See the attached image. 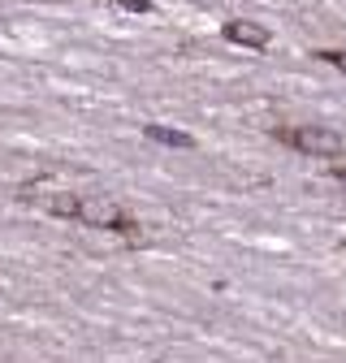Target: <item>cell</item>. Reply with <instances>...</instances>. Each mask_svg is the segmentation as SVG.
<instances>
[{
    "mask_svg": "<svg viewBox=\"0 0 346 363\" xmlns=\"http://www.w3.org/2000/svg\"><path fill=\"white\" fill-rule=\"evenodd\" d=\"M121 9H130V13H147L152 5H147V0H121Z\"/></svg>",
    "mask_w": 346,
    "mask_h": 363,
    "instance_id": "obj_5",
    "label": "cell"
},
{
    "mask_svg": "<svg viewBox=\"0 0 346 363\" xmlns=\"http://www.w3.org/2000/svg\"><path fill=\"white\" fill-rule=\"evenodd\" d=\"M147 139L152 143H164V147H195V139L191 134H182V130H169V125H147Z\"/></svg>",
    "mask_w": 346,
    "mask_h": 363,
    "instance_id": "obj_4",
    "label": "cell"
},
{
    "mask_svg": "<svg viewBox=\"0 0 346 363\" xmlns=\"http://www.w3.org/2000/svg\"><path fill=\"white\" fill-rule=\"evenodd\" d=\"M342 182H346V173H342Z\"/></svg>",
    "mask_w": 346,
    "mask_h": 363,
    "instance_id": "obj_7",
    "label": "cell"
},
{
    "mask_svg": "<svg viewBox=\"0 0 346 363\" xmlns=\"http://www.w3.org/2000/svg\"><path fill=\"white\" fill-rule=\"evenodd\" d=\"M225 39L230 43H242V48H269V26H260V22H225Z\"/></svg>",
    "mask_w": 346,
    "mask_h": 363,
    "instance_id": "obj_3",
    "label": "cell"
},
{
    "mask_svg": "<svg viewBox=\"0 0 346 363\" xmlns=\"http://www.w3.org/2000/svg\"><path fill=\"white\" fill-rule=\"evenodd\" d=\"M329 61H333V65H337V69L346 74V52H329Z\"/></svg>",
    "mask_w": 346,
    "mask_h": 363,
    "instance_id": "obj_6",
    "label": "cell"
},
{
    "mask_svg": "<svg viewBox=\"0 0 346 363\" xmlns=\"http://www.w3.org/2000/svg\"><path fill=\"white\" fill-rule=\"evenodd\" d=\"M286 139H290L298 152H308V156H342V134L320 130V125H303V130L286 134Z\"/></svg>",
    "mask_w": 346,
    "mask_h": 363,
    "instance_id": "obj_1",
    "label": "cell"
},
{
    "mask_svg": "<svg viewBox=\"0 0 346 363\" xmlns=\"http://www.w3.org/2000/svg\"><path fill=\"white\" fill-rule=\"evenodd\" d=\"M78 220H86V225H104V230H121V212H117V203H108V199H78Z\"/></svg>",
    "mask_w": 346,
    "mask_h": 363,
    "instance_id": "obj_2",
    "label": "cell"
}]
</instances>
